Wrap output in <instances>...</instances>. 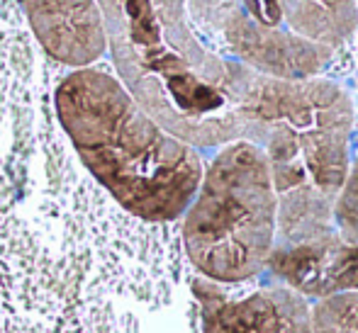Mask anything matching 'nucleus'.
<instances>
[{
	"label": "nucleus",
	"instance_id": "obj_1",
	"mask_svg": "<svg viewBox=\"0 0 358 333\" xmlns=\"http://www.w3.org/2000/svg\"><path fill=\"white\" fill-rule=\"evenodd\" d=\"M120 83L156 124L195 146L251 141L264 75L217 57L195 0H98Z\"/></svg>",
	"mask_w": 358,
	"mask_h": 333
},
{
	"label": "nucleus",
	"instance_id": "obj_2",
	"mask_svg": "<svg viewBox=\"0 0 358 333\" xmlns=\"http://www.w3.org/2000/svg\"><path fill=\"white\" fill-rule=\"evenodd\" d=\"M52 105L76 158L124 212L149 224L185 214L203 180V158L156 124L113 68L62 71Z\"/></svg>",
	"mask_w": 358,
	"mask_h": 333
},
{
	"label": "nucleus",
	"instance_id": "obj_3",
	"mask_svg": "<svg viewBox=\"0 0 358 333\" xmlns=\"http://www.w3.org/2000/svg\"><path fill=\"white\" fill-rule=\"evenodd\" d=\"M351 105L324 80H261L254 144L264 141L278 198L275 249L322 239L334 229V202L349 173Z\"/></svg>",
	"mask_w": 358,
	"mask_h": 333
},
{
	"label": "nucleus",
	"instance_id": "obj_4",
	"mask_svg": "<svg viewBox=\"0 0 358 333\" xmlns=\"http://www.w3.org/2000/svg\"><path fill=\"white\" fill-rule=\"evenodd\" d=\"M278 239V198L266 154L231 141L213 158L180 216V246L205 280L239 285L264 275Z\"/></svg>",
	"mask_w": 358,
	"mask_h": 333
},
{
	"label": "nucleus",
	"instance_id": "obj_5",
	"mask_svg": "<svg viewBox=\"0 0 358 333\" xmlns=\"http://www.w3.org/2000/svg\"><path fill=\"white\" fill-rule=\"evenodd\" d=\"M203 333H312L310 299L271 277L266 285L220 282L195 277Z\"/></svg>",
	"mask_w": 358,
	"mask_h": 333
},
{
	"label": "nucleus",
	"instance_id": "obj_6",
	"mask_svg": "<svg viewBox=\"0 0 358 333\" xmlns=\"http://www.w3.org/2000/svg\"><path fill=\"white\" fill-rule=\"evenodd\" d=\"M39 52L62 68L95 66L108 52L98 0H17Z\"/></svg>",
	"mask_w": 358,
	"mask_h": 333
},
{
	"label": "nucleus",
	"instance_id": "obj_7",
	"mask_svg": "<svg viewBox=\"0 0 358 333\" xmlns=\"http://www.w3.org/2000/svg\"><path fill=\"white\" fill-rule=\"evenodd\" d=\"M305 299H324L341 292H358V246L336 231L300 246L273 249L266 270Z\"/></svg>",
	"mask_w": 358,
	"mask_h": 333
},
{
	"label": "nucleus",
	"instance_id": "obj_8",
	"mask_svg": "<svg viewBox=\"0 0 358 333\" xmlns=\"http://www.w3.org/2000/svg\"><path fill=\"white\" fill-rule=\"evenodd\" d=\"M312 333H358V292H341L310 306Z\"/></svg>",
	"mask_w": 358,
	"mask_h": 333
},
{
	"label": "nucleus",
	"instance_id": "obj_9",
	"mask_svg": "<svg viewBox=\"0 0 358 333\" xmlns=\"http://www.w3.org/2000/svg\"><path fill=\"white\" fill-rule=\"evenodd\" d=\"M249 10L254 13V17H259L268 27H273L280 20V10L275 5V0H249Z\"/></svg>",
	"mask_w": 358,
	"mask_h": 333
}]
</instances>
